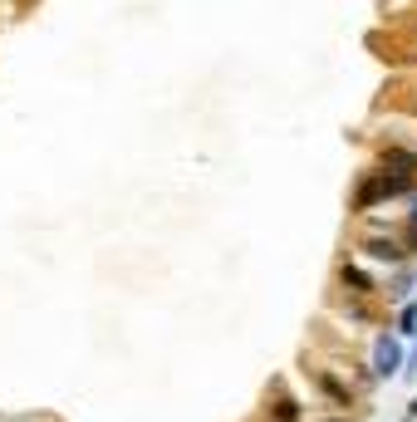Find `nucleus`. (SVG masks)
<instances>
[{
  "mask_svg": "<svg viewBox=\"0 0 417 422\" xmlns=\"http://www.w3.org/2000/svg\"><path fill=\"white\" fill-rule=\"evenodd\" d=\"M413 187V177H368L363 187H358V211H368L378 197H393V192H408Z\"/></svg>",
  "mask_w": 417,
  "mask_h": 422,
  "instance_id": "obj_1",
  "label": "nucleus"
},
{
  "mask_svg": "<svg viewBox=\"0 0 417 422\" xmlns=\"http://www.w3.org/2000/svg\"><path fill=\"white\" fill-rule=\"evenodd\" d=\"M398 363H403V349L383 334V339H378V373L388 378V373H398Z\"/></svg>",
  "mask_w": 417,
  "mask_h": 422,
  "instance_id": "obj_2",
  "label": "nucleus"
},
{
  "mask_svg": "<svg viewBox=\"0 0 417 422\" xmlns=\"http://www.w3.org/2000/svg\"><path fill=\"white\" fill-rule=\"evenodd\" d=\"M363 251H368V255H373V260H398V255H403V251H398V246H393V241H368V246H363Z\"/></svg>",
  "mask_w": 417,
  "mask_h": 422,
  "instance_id": "obj_3",
  "label": "nucleus"
},
{
  "mask_svg": "<svg viewBox=\"0 0 417 422\" xmlns=\"http://www.w3.org/2000/svg\"><path fill=\"white\" fill-rule=\"evenodd\" d=\"M413 226H417V207H413Z\"/></svg>",
  "mask_w": 417,
  "mask_h": 422,
  "instance_id": "obj_4",
  "label": "nucleus"
}]
</instances>
